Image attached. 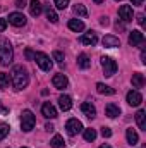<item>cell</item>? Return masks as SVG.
<instances>
[{
	"label": "cell",
	"mask_w": 146,
	"mask_h": 148,
	"mask_svg": "<svg viewBox=\"0 0 146 148\" xmlns=\"http://www.w3.org/2000/svg\"><path fill=\"white\" fill-rule=\"evenodd\" d=\"M10 81H12V84H14V88L19 91V90H24L26 86H28V83H29V74L26 71V67H23V66H16L14 69H12V73H10Z\"/></svg>",
	"instance_id": "cell-1"
},
{
	"label": "cell",
	"mask_w": 146,
	"mask_h": 148,
	"mask_svg": "<svg viewBox=\"0 0 146 148\" xmlns=\"http://www.w3.org/2000/svg\"><path fill=\"white\" fill-rule=\"evenodd\" d=\"M12 59H14V50H12L10 41L7 38L0 36V64L9 66V64H12Z\"/></svg>",
	"instance_id": "cell-2"
},
{
	"label": "cell",
	"mask_w": 146,
	"mask_h": 148,
	"mask_svg": "<svg viewBox=\"0 0 146 148\" xmlns=\"http://www.w3.org/2000/svg\"><path fill=\"white\" fill-rule=\"evenodd\" d=\"M35 124H36L35 114L31 110H23V114H21V127H23V131L24 133H29L35 127Z\"/></svg>",
	"instance_id": "cell-3"
},
{
	"label": "cell",
	"mask_w": 146,
	"mask_h": 148,
	"mask_svg": "<svg viewBox=\"0 0 146 148\" xmlns=\"http://www.w3.org/2000/svg\"><path fill=\"white\" fill-rule=\"evenodd\" d=\"M35 60H36V64L40 66L41 71H50L52 66H53L52 59H50L46 53H43V52H36V53H35Z\"/></svg>",
	"instance_id": "cell-4"
},
{
	"label": "cell",
	"mask_w": 146,
	"mask_h": 148,
	"mask_svg": "<svg viewBox=\"0 0 146 148\" xmlns=\"http://www.w3.org/2000/svg\"><path fill=\"white\" fill-rule=\"evenodd\" d=\"M102 67H103V73H105L107 77H112L113 74L117 73V64L110 57H102Z\"/></svg>",
	"instance_id": "cell-5"
},
{
	"label": "cell",
	"mask_w": 146,
	"mask_h": 148,
	"mask_svg": "<svg viewBox=\"0 0 146 148\" xmlns=\"http://www.w3.org/2000/svg\"><path fill=\"white\" fill-rule=\"evenodd\" d=\"M26 16L23 14V12H10L9 14V23L12 24V26H16V28H23L24 24H26Z\"/></svg>",
	"instance_id": "cell-6"
},
{
	"label": "cell",
	"mask_w": 146,
	"mask_h": 148,
	"mask_svg": "<svg viewBox=\"0 0 146 148\" xmlns=\"http://www.w3.org/2000/svg\"><path fill=\"white\" fill-rule=\"evenodd\" d=\"M65 129H67V133H69L71 136H76V134H79V133L83 131V124H81V121H77V119H69V121L65 122Z\"/></svg>",
	"instance_id": "cell-7"
},
{
	"label": "cell",
	"mask_w": 146,
	"mask_h": 148,
	"mask_svg": "<svg viewBox=\"0 0 146 148\" xmlns=\"http://www.w3.org/2000/svg\"><path fill=\"white\" fill-rule=\"evenodd\" d=\"M119 16L124 23H131L132 17H134V12H132V7L131 5H120L119 7Z\"/></svg>",
	"instance_id": "cell-8"
},
{
	"label": "cell",
	"mask_w": 146,
	"mask_h": 148,
	"mask_svg": "<svg viewBox=\"0 0 146 148\" xmlns=\"http://www.w3.org/2000/svg\"><path fill=\"white\" fill-rule=\"evenodd\" d=\"M126 100H127V103H129V105H132V107H138V105L143 102V97H141V93H139L138 90H131V91L127 93Z\"/></svg>",
	"instance_id": "cell-9"
},
{
	"label": "cell",
	"mask_w": 146,
	"mask_h": 148,
	"mask_svg": "<svg viewBox=\"0 0 146 148\" xmlns=\"http://www.w3.org/2000/svg\"><path fill=\"white\" fill-rule=\"evenodd\" d=\"M52 83H53V86H55L57 90H64V88H67V84H69L65 74H55L53 79H52Z\"/></svg>",
	"instance_id": "cell-10"
},
{
	"label": "cell",
	"mask_w": 146,
	"mask_h": 148,
	"mask_svg": "<svg viewBox=\"0 0 146 148\" xmlns=\"http://www.w3.org/2000/svg\"><path fill=\"white\" fill-rule=\"evenodd\" d=\"M41 114H43L46 119H55V117H57V109H55L50 102H46V103L41 105Z\"/></svg>",
	"instance_id": "cell-11"
},
{
	"label": "cell",
	"mask_w": 146,
	"mask_h": 148,
	"mask_svg": "<svg viewBox=\"0 0 146 148\" xmlns=\"http://www.w3.org/2000/svg\"><path fill=\"white\" fill-rule=\"evenodd\" d=\"M81 43H83V45H91V47H95V45L98 43V36H96V33H95V31H88V33H84V35L81 36Z\"/></svg>",
	"instance_id": "cell-12"
},
{
	"label": "cell",
	"mask_w": 146,
	"mask_h": 148,
	"mask_svg": "<svg viewBox=\"0 0 146 148\" xmlns=\"http://www.w3.org/2000/svg\"><path fill=\"white\" fill-rule=\"evenodd\" d=\"M143 41H145V36H143L141 31H131V33H129V45L138 47V45H141Z\"/></svg>",
	"instance_id": "cell-13"
},
{
	"label": "cell",
	"mask_w": 146,
	"mask_h": 148,
	"mask_svg": "<svg viewBox=\"0 0 146 148\" xmlns=\"http://www.w3.org/2000/svg\"><path fill=\"white\" fill-rule=\"evenodd\" d=\"M102 43H103V47H107V48H115V47H120V40H119L117 36H112V35L103 36Z\"/></svg>",
	"instance_id": "cell-14"
},
{
	"label": "cell",
	"mask_w": 146,
	"mask_h": 148,
	"mask_svg": "<svg viewBox=\"0 0 146 148\" xmlns=\"http://www.w3.org/2000/svg\"><path fill=\"white\" fill-rule=\"evenodd\" d=\"M81 110H83V114H84L88 119H95V117H96V109H95L89 102H84V103L81 105Z\"/></svg>",
	"instance_id": "cell-15"
},
{
	"label": "cell",
	"mask_w": 146,
	"mask_h": 148,
	"mask_svg": "<svg viewBox=\"0 0 146 148\" xmlns=\"http://www.w3.org/2000/svg\"><path fill=\"white\" fill-rule=\"evenodd\" d=\"M59 107L62 109V110H71V107H72V100H71V97H67V95H60L59 97Z\"/></svg>",
	"instance_id": "cell-16"
},
{
	"label": "cell",
	"mask_w": 146,
	"mask_h": 148,
	"mask_svg": "<svg viewBox=\"0 0 146 148\" xmlns=\"http://www.w3.org/2000/svg\"><path fill=\"white\" fill-rule=\"evenodd\" d=\"M41 10H43V5H41L40 0H31V2H29V12H31V16L38 17V16L41 14Z\"/></svg>",
	"instance_id": "cell-17"
},
{
	"label": "cell",
	"mask_w": 146,
	"mask_h": 148,
	"mask_svg": "<svg viewBox=\"0 0 146 148\" xmlns=\"http://www.w3.org/2000/svg\"><path fill=\"white\" fill-rule=\"evenodd\" d=\"M126 138H127V143H129V145H132V147L139 143V136H138V133H136L132 127H129V129L126 131Z\"/></svg>",
	"instance_id": "cell-18"
},
{
	"label": "cell",
	"mask_w": 146,
	"mask_h": 148,
	"mask_svg": "<svg viewBox=\"0 0 146 148\" xmlns=\"http://www.w3.org/2000/svg\"><path fill=\"white\" fill-rule=\"evenodd\" d=\"M69 29L74 31V33H79V31L84 29V23H83L81 19H71V21H69Z\"/></svg>",
	"instance_id": "cell-19"
},
{
	"label": "cell",
	"mask_w": 146,
	"mask_h": 148,
	"mask_svg": "<svg viewBox=\"0 0 146 148\" xmlns=\"http://www.w3.org/2000/svg\"><path fill=\"white\" fill-rule=\"evenodd\" d=\"M105 112H107V117H110V119H115V117L120 115V109H119L115 103H108L107 109H105Z\"/></svg>",
	"instance_id": "cell-20"
},
{
	"label": "cell",
	"mask_w": 146,
	"mask_h": 148,
	"mask_svg": "<svg viewBox=\"0 0 146 148\" xmlns=\"http://www.w3.org/2000/svg\"><path fill=\"white\" fill-rule=\"evenodd\" d=\"M145 86V76L141 73L132 74V88H143Z\"/></svg>",
	"instance_id": "cell-21"
},
{
	"label": "cell",
	"mask_w": 146,
	"mask_h": 148,
	"mask_svg": "<svg viewBox=\"0 0 146 148\" xmlns=\"http://www.w3.org/2000/svg\"><path fill=\"white\" fill-rule=\"evenodd\" d=\"M136 122H138L139 129L146 131V112L145 110H138V114H136Z\"/></svg>",
	"instance_id": "cell-22"
},
{
	"label": "cell",
	"mask_w": 146,
	"mask_h": 148,
	"mask_svg": "<svg viewBox=\"0 0 146 148\" xmlns=\"http://www.w3.org/2000/svg\"><path fill=\"white\" fill-rule=\"evenodd\" d=\"M77 66H79L81 69H88V67L91 66V60H89V57H88L86 53H81V55L77 57Z\"/></svg>",
	"instance_id": "cell-23"
},
{
	"label": "cell",
	"mask_w": 146,
	"mask_h": 148,
	"mask_svg": "<svg viewBox=\"0 0 146 148\" xmlns=\"http://www.w3.org/2000/svg\"><path fill=\"white\" fill-rule=\"evenodd\" d=\"M96 90H98V93H102V95H113V93H115L113 88H110V86L103 84V83H98V84H96Z\"/></svg>",
	"instance_id": "cell-24"
},
{
	"label": "cell",
	"mask_w": 146,
	"mask_h": 148,
	"mask_svg": "<svg viewBox=\"0 0 146 148\" xmlns=\"http://www.w3.org/2000/svg\"><path fill=\"white\" fill-rule=\"evenodd\" d=\"M10 83H12V81H10V76H9V74L0 73V88H2V90H7Z\"/></svg>",
	"instance_id": "cell-25"
},
{
	"label": "cell",
	"mask_w": 146,
	"mask_h": 148,
	"mask_svg": "<svg viewBox=\"0 0 146 148\" xmlns=\"http://www.w3.org/2000/svg\"><path fill=\"white\" fill-rule=\"evenodd\" d=\"M50 145L53 148H62L65 145V141H64V138L60 136V134H55L53 138H52V141H50Z\"/></svg>",
	"instance_id": "cell-26"
},
{
	"label": "cell",
	"mask_w": 146,
	"mask_h": 148,
	"mask_svg": "<svg viewBox=\"0 0 146 148\" xmlns=\"http://www.w3.org/2000/svg\"><path fill=\"white\" fill-rule=\"evenodd\" d=\"M46 19H48L50 23H53V24L59 21V16H57V12H55V10L50 7V5H46Z\"/></svg>",
	"instance_id": "cell-27"
},
{
	"label": "cell",
	"mask_w": 146,
	"mask_h": 148,
	"mask_svg": "<svg viewBox=\"0 0 146 148\" xmlns=\"http://www.w3.org/2000/svg\"><path fill=\"white\" fill-rule=\"evenodd\" d=\"M84 140L86 141H95L96 140V131L95 129H84Z\"/></svg>",
	"instance_id": "cell-28"
},
{
	"label": "cell",
	"mask_w": 146,
	"mask_h": 148,
	"mask_svg": "<svg viewBox=\"0 0 146 148\" xmlns=\"http://www.w3.org/2000/svg\"><path fill=\"white\" fill-rule=\"evenodd\" d=\"M74 12H76L77 16H81V17H86V16H88V10H86V7H84V5H81V3H77V5L74 7Z\"/></svg>",
	"instance_id": "cell-29"
},
{
	"label": "cell",
	"mask_w": 146,
	"mask_h": 148,
	"mask_svg": "<svg viewBox=\"0 0 146 148\" xmlns=\"http://www.w3.org/2000/svg\"><path fill=\"white\" fill-rule=\"evenodd\" d=\"M9 129H10V127H9L5 122H0V141L5 140V136L9 134Z\"/></svg>",
	"instance_id": "cell-30"
},
{
	"label": "cell",
	"mask_w": 146,
	"mask_h": 148,
	"mask_svg": "<svg viewBox=\"0 0 146 148\" xmlns=\"http://www.w3.org/2000/svg\"><path fill=\"white\" fill-rule=\"evenodd\" d=\"M53 60H55L59 66H64V53L59 52V50H55V52H53Z\"/></svg>",
	"instance_id": "cell-31"
},
{
	"label": "cell",
	"mask_w": 146,
	"mask_h": 148,
	"mask_svg": "<svg viewBox=\"0 0 146 148\" xmlns=\"http://www.w3.org/2000/svg\"><path fill=\"white\" fill-rule=\"evenodd\" d=\"M53 3H55V7H57V9L64 10V9H67V5H69V0H55Z\"/></svg>",
	"instance_id": "cell-32"
},
{
	"label": "cell",
	"mask_w": 146,
	"mask_h": 148,
	"mask_svg": "<svg viewBox=\"0 0 146 148\" xmlns=\"http://www.w3.org/2000/svg\"><path fill=\"white\" fill-rule=\"evenodd\" d=\"M24 55H26L28 60H35V52H33L31 48H26V50H24Z\"/></svg>",
	"instance_id": "cell-33"
},
{
	"label": "cell",
	"mask_w": 146,
	"mask_h": 148,
	"mask_svg": "<svg viewBox=\"0 0 146 148\" xmlns=\"http://www.w3.org/2000/svg\"><path fill=\"white\" fill-rule=\"evenodd\" d=\"M102 136L103 138H110L112 136V129L110 127H102Z\"/></svg>",
	"instance_id": "cell-34"
},
{
	"label": "cell",
	"mask_w": 146,
	"mask_h": 148,
	"mask_svg": "<svg viewBox=\"0 0 146 148\" xmlns=\"http://www.w3.org/2000/svg\"><path fill=\"white\" fill-rule=\"evenodd\" d=\"M7 28V19H0V33H3Z\"/></svg>",
	"instance_id": "cell-35"
},
{
	"label": "cell",
	"mask_w": 146,
	"mask_h": 148,
	"mask_svg": "<svg viewBox=\"0 0 146 148\" xmlns=\"http://www.w3.org/2000/svg\"><path fill=\"white\" fill-rule=\"evenodd\" d=\"M16 7H17V9L26 7V0H16Z\"/></svg>",
	"instance_id": "cell-36"
},
{
	"label": "cell",
	"mask_w": 146,
	"mask_h": 148,
	"mask_svg": "<svg viewBox=\"0 0 146 148\" xmlns=\"http://www.w3.org/2000/svg\"><path fill=\"white\" fill-rule=\"evenodd\" d=\"M138 23H139L141 26H145V16H143V14H139V16H138Z\"/></svg>",
	"instance_id": "cell-37"
},
{
	"label": "cell",
	"mask_w": 146,
	"mask_h": 148,
	"mask_svg": "<svg viewBox=\"0 0 146 148\" xmlns=\"http://www.w3.org/2000/svg\"><path fill=\"white\" fill-rule=\"evenodd\" d=\"M100 23H102V26H108V17H102Z\"/></svg>",
	"instance_id": "cell-38"
},
{
	"label": "cell",
	"mask_w": 146,
	"mask_h": 148,
	"mask_svg": "<svg viewBox=\"0 0 146 148\" xmlns=\"http://www.w3.org/2000/svg\"><path fill=\"white\" fill-rule=\"evenodd\" d=\"M131 2H132V5H143L145 0H131Z\"/></svg>",
	"instance_id": "cell-39"
},
{
	"label": "cell",
	"mask_w": 146,
	"mask_h": 148,
	"mask_svg": "<svg viewBox=\"0 0 146 148\" xmlns=\"http://www.w3.org/2000/svg\"><path fill=\"white\" fill-rule=\"evenodd\" d=\"M141 62H143V64H146V53H145V50L141 52Z\"/></svg>",
	"instance_id": "cell-40"
},
{
	"label": "cell",
	"mask_w": 146,
	"mask_h": 148,
	"mask_svg": "<svg viewBox=\"0 0 146 148\" xmlns=\"http://www.w3.org/2000/svg\"><path fill=\"white\" fill-rule=\"evenodd\" d=\"M45 129H46V131H53V126H52V124H46Z\"/></svg>",
	"instance_id": "cell-41"
},
{
	"label": "cell",
	"mask_w": 146,
	"mask_h": 148,
	"mask_svg": "<svg viewBox=\"0 0 146 148\" xmlns=\"http://www.w3.org/2000/svg\"><path fill=\"white\" fill-rule=\"evenodd\" d=\"M0 112H3V114H7L9 110H7V109H3V107H2V103H0Z\"/></svg>",
	"instance_id": "cell-42"
},
{
	"label": "cell",
	"mask_w": 146,
	"mask_h": 148,
	"mask_svg": "<svg viewBox=\"0 0 146 148\" xmlns=\"http://www.w3.org/2000/svg\"><path fill=\"white\" fill-rule=\"evenodd\" d=\"M100 148H112V147H110V145H107V143H105V145H102V147H100Z\"/></svg>",
	"instance_id": "cell-43"
},
{
	"label": "cell",
	"mask_w": 146,
	"mask_h": 148,
	"mask_svg": "<svg viewBox=\"0 0 146 148\" xmlns=\"http://www.w3.org/2000/svg\"><path fill=\"white\" fill-rule=\"evenodd\" d=\"M102 2H103V0H95V3H102Z\"/></svg>",
	"instance_id": "cell-44"
},
{
	"label": "cell",
	"mask_w": 146,
	"mask_h": 148,
	"mask_svg": "<svg viewBox=\"0 0 146 148\" xmlns=\"http://www.w3.org/2000/svg\"><path fill=\"white\" fill-rule=\"evenodd\" d=\"M115 2H120V0H115Z\"/></svg>",
	"instance_id": "cell-45"
},
{
	"label": "cell",
	"mask_w": 146,
	"mask_h": 148,
	"mask_svg": "<svg viewBox=\"0 0 146 148\" xmlns=\"http://www.w3.org/2000/svg\"><path fill=\"white\" fill-rule=\"evenodd\" d=\"M23 148H28V147H23Z\"/></svg>",
	"instance_id": "cell-46"
}]
</instances>
